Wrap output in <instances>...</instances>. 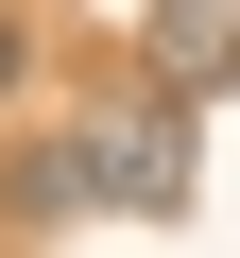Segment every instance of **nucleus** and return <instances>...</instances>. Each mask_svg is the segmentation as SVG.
Masks as SVG:
<instances>
[{"label":"nucleus","instance_id":"7ed1b4c3","mask_svg":"<svg viewBox=\"0 0 240 258\" xmlns=\"http://www.w3.org/2000/svg\"><path fill=\"white\" fill-rule=\"evenodd\" d=\"M18 69H35V35H18V18H0V103H18Z\"/></svg>","mask_w":240,"mask_h":258},{"label":"nucleus","instance_id":"f257e3e1","mask_svg":"<svg viewBox=\"0 0 240 258\" xmlns=\"http://www.w3.org/2000/svg\"><path fill=\"white\" fill-rule=\"evenodd\" d=\"M69 155H86V189L120 207V224H189V189H206V155H189V103L138 69L120 103H86L69 120Z\"/></svg>","mask_w":240,"mask_h":258},{"label":"nucleus","instance_id":"f03ea898","mask_svg":"<svg viewBox=\"0 0 240 258\" xmlns=\"http://www.w3.org/2000/svg\"><path fill=\"white\" fill-rule=\"evenodd\" d=\"M138 69H155L172 103H223V86H240V0H155Z\"/></svg>","mask_w":240,"mask_h":258}]
</instances>
